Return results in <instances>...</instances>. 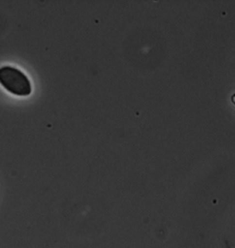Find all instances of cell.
Segmentation results:
<instances>
[{
  "label": "cell",
  "mask_w": 235,
  "mask_h": 248,
  "mask_svg": "<svg viewBox=\"0 0 235 248\" xmlns=\"http://www.w3.org/2000/svg\"><path fill=\"white\" fill-rule=\"evenodd\" d=\"M231 100H232V102H233V104H235V93L232 96V98H231Z\"/></svg>",
  "instance_id": "2"
},
{
  "label": "cell",
  "mask_w": 235,
  "mask_h": 248,
  "mask_svg": "<svg viewBox=\"0 0 235 248\" xmlns=\"http://www.w3.org/2000/svg\"><path fill=\"white\" fill-rule=\"evenodd\" d=\"M0 84L9 93L25 97L31 93V84L26 75L19 69L12 66L0 68Z\"/></svg>",
  "instance_id": "1"
}]
</instances>
